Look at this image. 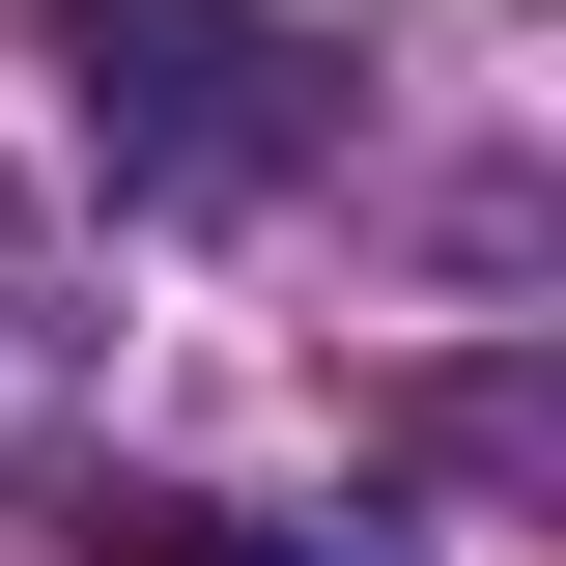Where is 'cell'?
I'll use <instances>...</instances> for the list:
<instances>
[{
	"label": "cell",
	"mask_w": 566,
	"mask_h": 566,
	"mask_svg": "<svg viewBox=\"0 0 566 566\" xmlns=\"http://www.w3.org/2000/svg\"><path fill=\"white\" fill-rule=\"evenodd\" d=\"M312 114H340V57L255 29V0H85V142H114V199L255 227L283 170H312Z\"/></svg>",
	"instance_id": "6da1fadb"
},
{
	"label": "cell",
	"mask_w": 566,
	"mask_h": 566,
	"mask_svg": "<svg viewBox=\"0 0 566 566\" xmlns=\"http://www.w3.org/2000/svg\"><path fill=\"white\" fill-rule=\"evenodd\" d=\"M57 424H85V255H57L29 199H0V482H29Z\"/></svg>",
	"instance_id": "7a4b0ae2"
},
{
	"label": "cell",
	"mask_w": 566,
	"mask_h": 566,
	"mask_svg": "<svg viewBox=\"0 0 566 566\" xmlns=\"http://www.w3.org/2000/svg\"><path fill=\"white\" fill-rule=\"evenodd\" d=\"M85 566H312V538H227V510H114Z\"/></svg>",
	"instance_id": "3957f363"
}]
</instances>
